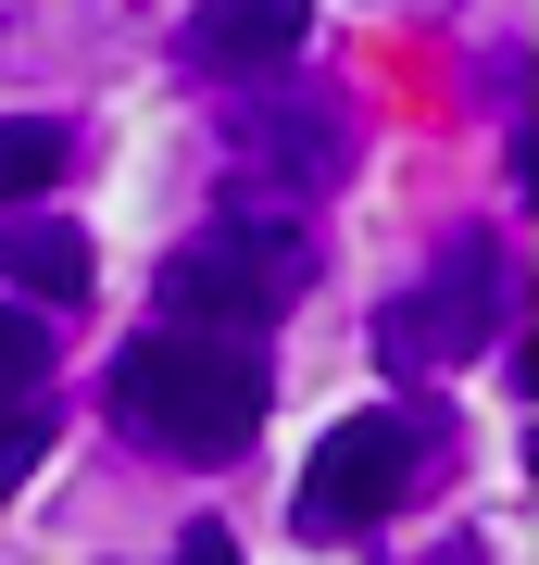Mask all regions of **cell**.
<instances>
[{"label": "cell", "mask_w": 539, "mask_h": 565, "mask_svg": "<svg viewBox=\"0 0 539 565\" xmlns=\"http://www.w3.org/2000/svg\"><path fill=\"white\" fill-rule=\"evenodd\" d=\"M176 565H239V553H226V527H188V541H176Z\"/></svg>", "instance_id": "11"}, {"label": "cell", "mask_w": 539, "mask_h": 565, "mask_svg": "<svg viewBox=\"0 0 539 565\" xmlns=\"http://www.w3.org/2000/svg\"><path fill=\"white\" fill-rule=\"evenodd\" d=\"M301 289H314V239L301 226H201V239L163 264V327H214V340H251V327H277Z\"/></svg>", "instance_id": "2"}, {"label": "cell", "mask_w": 539, "mask_h": 565, "mask_svg": "<svg viewBox=\"0 0 539 565\" xmlns=\"http://www.w3.org/2000/svg\"><path fill=\"white\" fill-rule=\"evenodd\" d=\"M226 163L239 177H277V189H326L352 163V126H339V102H263V114H226Z\"/></svg>", "instance_id": "5"}, {"label": "cell", "mask_w": 539, "mask_h": 565, "mask_svg": "<svg viewBox=\"0 0 539 565\" xmlns=\"http://www.w3.org/2000/svg\"><path fill=\"white\" fill-rule=\"evenodd\" d=\"M502 327V252L464 239L440 264V289H414V302H389V364H464Z\"/></svg>", "instance_id": "4"}, {"label": "cell", "mask_w": 539, "mask_h": 565, "mask_svg": "<svg viewBox=\"0 0 539 565\" xmlns=\"http://www.w3.org/2000/svg\"><path fill=\"white\" fill-rule=\"evenodd\" d=\"M427 478V415L414 403H364L352 427H326L314 465H301V541H352V527L401 515V490Z\"/></svg>", "instance_id": "3"}, {"label": "cell", "mask_w": 539, "mask_h": 565, "mask_svg": "<svg viewBox=\"0 0 539 565\" xmlns=\"http://www.w3.org/2000/svg\"><path fill=\"white\" fill-rule=\"evenodd\" d=\"M0 277H13V289H39V302H88V277H100V264H88L76 226H0Z\"/></svg>", "instance_id": "7"}, {"label": "cell", "mask_w": 539, "mask_h": 565, "mask_svg": "<svg viewBox=\"0 0 539 565\" xmlns=\"http://www.w3.org/2000/svg\"><path fill=\"white\" fill-rule=\"evenodd\" d=\"M39 364H51V327H25L13 302H0V403H13V390H39Z\"/></svg>", "instance_id": "10"}, {"label": "cell", "mask_w": 539, "mask_h": 565, "mask_svg": "<svg viewBox=\"0 0 539 565\" xmlns=\"http://www.w3.org/2000/svg\"><path fill=\"white\" fill-rule=\"evenodd\" d=\"M263 403H277L263 352H251V340H214V327H151V340L114 364V415L139 427L151 452H188V465L251 452Z\"/></svg>", "instance_id": "1"}, {"label": "cell", "mask_w": 539, "mask_h": 565, "mask_svg": "<svg viewBox=\"0 0 539 565\" xmlns=\"http://www.w3.org/2000/svg\"><path fill=\"white\" fill-rule=\"evenodd\" d=\"M301 25H314V0H201L188 63L201 76H277V63H301Z\"/></svg>", "instance_id": "6"}, {"label": "cell", "mask_w": 539, "mask_h": 565, "mask_svg": "<svg viewBox=\"0 0 539 565\" xmlns=\"http://www.w3.org/2000/svg\"><path fill=\"white\" fill-rule=\"evenodd\" d=\"M63 163H76V126H63V114H0V214L39 202Z\"/></svg>", "instance_id": "8"}, {"label": "cell", "mask_w": 539, "mask_h": 565, "mask_svg": "<svg viewBox=\"0 0 539 565\" xmlns=\"http://www.w3.org/2000/svg\"><path fill=\"white\" fill-rule=\"evenodd\" d=\"M39 452H51V415H39V390H13V403H0V490H13Z\"/></svg>", "instance_id": "9"}]
</instances>
